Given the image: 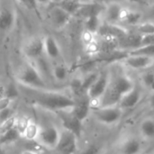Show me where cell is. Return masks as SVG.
I'll list each match as a JSON object with an SVG mask.
<instances>
[{"mask_svg": "<svg viewBox=\"0 0 154 154\" xmlns=\"http://www.w3.org/2000/svg\"><path fill=\"white\" fill-rule=\"evenodd\" d=\"M19 93L33 106L56 113L58 111L71 108L74 106V98L72 95L62 91L49 88H32L18 84Z\"/></svg>", "mask_w": 154, "mask_h": 154, "instance_id": "6da1fadb", "label": "cell"}, {"mask_svg": "<svg viewBox=\"0 0 154 154\" xmlns=\"http://www.w3.org/2000/svg\"><path fill=\"white\" fill-rule=\"evenodd\" d=\"M135 85L134 80L125 72L121 67H113L112 69H109L108 85L106 92L98 102L97 107L118 105L121 98L132 90Z\"/></svg>", "mask_w": 154, "mask_h": 154, "instance_id": "7a4b0ae2", "label": "cell"}, {"mask_svg": "<svg viewBox=\"0 0 154 154\" xmlns=\"http://www.w3.org/2000/svg\"><path fill=\"white\" fill-rule=\"evenodd\" d=\"M18 84L32 88H49L33 63H26L21 67L16 75Z\"/></svg>", "mask_w": 154, "mask_h": 154, "instance_id": "3957f363", "label": "cell"}, {"mask_svg": "<svg viewBox=\"0 0 154 154\" xmlns=\"http://www.w3.org/2000/svg\"><path fill=\"white\" fill-rule=\"evenodd\" d=\"M124 110L118 106H100L91 108L90 116L99 124L112 126L119 123L124 116Z\"/></svg>", "mask_w": 154, "mask_h": 154, "instance_id": "277c9868", "label": "cell"}, {"mask_svg": "<svg viewBox=\"0 0 154 154\" xmlns=\"http://www.w3.org/2000/svg\"><path fill=\"white\" fill-rule=\"evenodd\" d=\"M40 132L36 143L49 151L54 150L60 139V130L51 123L40 125Z\"/></svg>", "mask_w": 154, "mask_h": 154, "instance_id": "5b68a950", "label": "cell"}, {"mask_svg": "<svg viewBox=\"0 0 154 154\" xmlns=\"http://www.w3.org/2000/svg\"><path fill=\"white\" fill-rule=\"evenodd\" d=\"M109 80V70L103 69L99 70V74L96 81L88 88L87 94L91 100V107H97L98 102L103 97L104 93L106 90Z\"/></svg>", "mask_w": 154, "mask_h": 154, "instance_id": "8992f818", "label": "cell"}, {"mask_svg": "<svg viewBox=\"0 0 154 154\" xmlns=\"http://www.w3.org/2000/svg\"><path fill=\"white\" fill-rule=\"evenodd\" d=\"M60 119L63 129H66L73 134H75L79 138L81 136L83 131V123L73 112L72 107L68 109H63L55 113Z\"/></svg>", "mask_w": 154, "mask_h": 154, "instance_id": "52a82bcc", "label": "cell"}, {"mask_svg": "<svg viewBox=\"0 0 154 154\" xmlns=\"http://www.w3.org/2000/svg\"><path fill=\"white\" fill-rule=\"evenodd\" d=\"M78 141L79 137L75 134L62 129L60 130V139L54 150L61 154H76L78 151Z\"/></svg>", "mask_w": 154, "mask_h": 154, "instance_id": "ba28073f", "label": "cell"}, {"mask_svg": "<svg viewBox=\"0 0 154 154\" xmlns=\"http://www.w3.org/2000/svg\"><path fill=\"white\" fill-rule=\"evenodd\" d=\"M143 141L135 135L124 137L118 145L117 154H142L143 151Z\"/></svg>", "mask_w": 154, "mask_h": 154, "instance_id": "9c48e42d", "label": "cell"}, {"mask_svg": "<svg viewBox=\"0 0 154 154\" xmlns=\"http://www.w3.org/2000/svg\"><path fill=\"white\" fill-rule=\"evenodd\" d=\"M48 16L51 26L56 30H60L64 28L72 18L71 14H69L57 4H55L49 10Z\"/></svg>", "mask_w": 154, "mask_h": 154, "instance_id": "30bf717a", "label": "cell"}, {"mask_svg": "<svg viewBox=\"0 0 154 154\" xmlns=\"http://www.w3.org/2000/svg\"><path fill=\"white\" fill-rule=\"evenodd\" d=\"M124 66L134 70H146L151 69L154 58L143 55H127L120 61Z\"/></svg>", "mask_w": 154, "mask_h": 154, "instance_id": "8fae6325", "label": "cell"}, {"mask_svg": "<svg viewBox=\"0 0 154 154\" xmlns=\"http://www.w3.org/2000/svg\"><path fill=\"white\" fill-rule=\"evenodd\" d=\"M23 52L28 60L32 61L44 55V39L33 37L28 40L23 47Z\"/></svg>", "mask_w": 154, "mask_h": 154, "instance_id": "7c38bea8", "label": "cell"}, {"mask_svg": "<svg viewBox=\"0 0 154 154\" xmlns=\"http://www.w3.org/2000/svg\"><path fill=\"white\" fill-rule=\"evenodd\" d=\"M127 31L128 29L122 26L121 24L110 23L103 21L97 32V36L104 38H114L120 41L126 34Z\"/></svg>", "mask_w": 154, "mask_h": 154, "instance_id": "4fadbf2b", "label": "cell"}, {"mask_svg": "<svg viewBox=\"0 0 154 154\" xmlns=\"http://www.w3.org/2000/svg\"><path fill=\"white\" fill-rule=\"evenodd\" d=\"M74 98V106L72 107L75 115L84 122L89 116L91 112V100L88 94H82L80 96L75 97Z\"/></svg>", "mask_w": 154, "mask_h": 154, "instance_id": "5bb4252c", "label": "cell"}, {"mask_svg": "<svg viewBox=\"0 0 154 154\" xmlns=\"http://www.w3.org/2000/svg\"><path fill=\"white\" fill-rule=\"evenodd\" d=\"M142 98H143V90L136 84L132 90H130L121 98L118 106L124 111L130 110L136 107L142 101Z\"/></svg>", "mask_w": 154, "mask_h": 154, "instance_id": "9a60e30c", "label": "cell"}, {"mask_svg": "<svg viewBox=\"0 0 154 154\" xmlns=\"http://www.w3.org/2000/svg\"><path fill=\"white\" fill-rule=\"evenodd\" d=\"M143 36L134 29L128 30L126 34L119 41V48L122 51H130L139 48L142 45Z\"/></svg>", "mask_w": 154, "mask_h": 154, "instance_id": "2e32d148", "label": "cell"}, {"mask_svg": "<svg viewBox=\"0 0 154 154\" xmlns=\"http://www.w3.org/2000/svg\"><path fill=\"white\" fill-rule=\"evenodd\" d=\"M124 6L117 2H110L106 5H105L104 12L102 14L103 21L110 23H120V16H121V12Z\"/></svg>", "mask_w": 154, "mask_h": 154, "instance_id": "e0dca14e", "label": "cell"}, {"mask_svg": "<svg viewBox=\"0 0 154 154\" xmlns=\"http://www.w3.org/2000/svg\"><path fill=\"white\" fill-rule=\"evenodd\" d=\"M138 136L143 142L154 141V116L144 117L138 125Z\"/></svg>", "mask_w": 154, "mask_h": 154, "instance_id": "ac0fdd59", "label": "cell"}, {"mask_svg": "<svg viewBox=\"0 0 154 154\" xmlns=\"http://www.w3.org/2000/svg\"><path fill=\"white\" fill-rule=\"evenodd\" d=\"M143 21V14L142 12L132 10L128 7H123L119 24L124 23L127 26H132L134 28Z\"/></svg>", "mask_w": 154, "mask_h": 154, "instance_id": "d6986e66", "label": "cell"}, {"mask_svg": "<svg viewBox=\"0 0 154 154\" xmlns=\"http://www.w3.org/2000/svg\"><path fill=\"white\" fill-rule=\"evenodd\" d=\"M44 39V55L50 60H57L60 56V48L57 40L51 36L47 35Z\"/></svg>", "mask_w": 154, "mask_h": 154, "instance_id": "ffe728a7", "label": "cell"}, {"mask_svg": "<svg viewBox=\"0 0 154 154\" xmlns=\"http://www.w3.org/2000/svg\"><path fill=\"white\" fill-rule=\"evenodd\" d=\"M32 62L47 84L49 80H54L52 77V67L49 63L47 57L44 58V55H42L40 58L33 60Z\"/></svg>", "mask_w": 154, "mask_h": 154, "instance_id": "44dd1931", "label": "cell"}, {"mask_svg": "<svg viewBox=\"0 0 154 154\" xmlns=\"http://www.w3.org/2000/svg\"><path fill=\"white\" fill-rule=\"evenodd\" d=\"M14 23V14L8 8L0 9V31H9Z\"/></svg>", "mask_w": 154, "mask_h": 154, "instance_id": "7402d4cb", "label": "cell"}, {"mask_svg": "<svg viewBox=\"0 0 154 154\" xmlns=\"http://www.w3.org/2000/svg\"><path fill=\"white\" fill-rule=\"evenodd\" d=\"M40 127L41 126L39 124H37L35 121L30 119L26 128L24 129V131L22 134V138H23L29 142H36L38 135H39Z\"/></svg>", "mask_w": 154, "mask_h": 154, "instance_id": "603a6c76", "label": "cell"}, {"mask_svg": "<svg viewBox=\"0 0 154 154\" xmlns=\"http://www.w3.org/2000/svg\"><path fill=\"white\" fill-rule=\"evenodd\" d=\"M84 21H85L84 22L85 30L97 35V32L103 22L102 15H97V14L91 15V16L88 17L87 19H85Z\"/></svg>", "mask_w": 154, "mask_h": 154, "instance_id": "cb8c5ba5", "label": "cell"}, {"mask_svg": "<svg viewBox=\"0 0 154 154\" xmlns=\"http://www.w3.org/2000/svg\"><path fill=\"white\" fill-rule=\"evenodd\" d=\"M69 69L63 63H58L52 67V77L56 82H64L69 78Z\"/></svg>", "mask_w": 154, "mask_h": 154, "instance_id": "d4e9b609", "label": "cell"}, {"mask_svg": "<svg viewBox=\"0 0 154 154\" xmlns=\"http://www.w3.org/2000/svg\"><path fill=\"white\" fill-rule=\"evenodd\" d=\"M56 4L60 5L62 9H64L66 12H68L69 14H71L72 16L77 14V12L82 5L76 0H60Z\"/></svg>", "mask_w": 154, "mask_h": 154, "instance_id": "484cf974", "label": "cell"}, {"mask_svg": "<svg viewBox=\"0 0 154 154\" xmlns=\"http://www.w3.org/2000/svg\"><path fill=\"white\" fill-rule=\"evenodd\" d=\"M21 134L18 132V130L14 127L12 130L0 134V144L1 145H5V144H10L14 142H16L19 138H21Z\"/></svg>", "mask_w": 154, "mask_h": 154, "instance_id": "4316f807", "label": "cell"}, {"mask_svg": "<svg viewBox=\"0 0 154 154\" xmlns=\"http://www.w3.org/2000/svg\"><path fill=\"white\" fill-rule=\"evenodd\" d=\"M134 29L142 36L154 34V21H152V20L143 21L138 25L134 27Z\"/></svg>", "mask_w": 154, "mask_h": 154, "instance_id": "83f0119b", "label": "cell"}, {"mask_svg": "<svg viewBox=\"0 0 154 154\" xmlns=\"http://www.w3.org/2000/svg\"><path fill=\"white\" fill-rule=\"evenodd\" d=\"M142 86L149 90L150 92L154 91V72L151 69H146L141 76Z\"/></svg>", "mask_w": 154, "mask_h": 154, "instance_id": "f1b7e54d", "label": "cell"}, {"mask_svg": "<svg viewBox=\"0 0 154 154\" xmlns=\"http://www.w3.org/2000/svg\"><path fill=\"white\" fill-rule=\"evenodd\" d=\"M127 53L129 55H143L154 58V44L142 45L137 49L128 51Z\"/></svg>", "mask_w": 154, "mask_h": 154, "instance_id": "f546056e", "label": "cell"}, {"mask_svg": "<svg viewBox=\"0 0 154 154\" xmlns=\"http://www.w3.org/2000/svg\"><path fill=\"white\" fill-rule=\"evenodd\" d=\"M16 119H17V117L15 116H13L12 117L0 123V134H3L10 130H12L13 128H14L15 125H16Z\"/></svg>", "mask_w": 154, "mask_h": 154, "instance_id": "4dcf8cb0", "label": "cell"}, {"mask_svg": "<svg viewBox=\"0 0 154 154\" xmlns=\"http://www.w3.org/2000/svg\"><path fill=\"white\" fill-rule=\"evenodd\" d=\"M3 95L14 100V98H16V97L20 95L18 87L14 86V84H9V85L6 87L5 90L4 91V94H3Z\"/></svg>", "mask_w": 154, "mask_h": 154, "instance_id": "1f68e13d", "label": "cell"}, {"mask_svg": "<svg viewBox=\"0 0 154 154\" xmlns=\"http://www.w3.org/2000/svg\"><path fill=\"white\" fill-rule=\"evenodd\" d=\"M30 119L25 117V116H22V117H17L16 119V125H15V128L18 130V132L20 133L21 136L24 131V129L26 128L28 123H29Z\"/></svg>", "mask_w": 154, "mask_h": 154, "instance_id": "d6a6232c", "label": "cell"}, {"mask_svg": "<svg viewBox=\"0 0 154 154\" xmlns=\"http://www.w3.org/2000/svg\"><path fill=\"white\" fill-rule=\"evenodd\" d=\"M12 102H13V99H11L4 95H1L0 96V111H3L6 108L10 107Z\"/></svg>", "mask_w": 154, "mask_h": 154, "instance_id": "836d02e7", "label": "cell"}, {"mask_svg": "<svg viewBox=\"0 0 154 154\" xmlns=\"http://www.w3.org/2000/svg\"><path fill=\"white\" fill-rule=\"evenodd\" d=\"M99 153V148L95 144H89L87 147H85L79 154H98Z\"/></svg>", "mask_w": 154, "mask_h": 154, "instance_id": "e575fe53", "label": "cell"}, {"mask_svg": "<svg viewBox=\"0 0 154 154\" xmlns=\"http://www.w3.org/2000/svg\"><path fill=\"white\" fill-rule=\"evenodd\" d=\"M13 116H14V115L13 113V109H12L11 106L5 109V110H3V111H0V123L5 121L6 119L12 117Z\"/></svg>", "mask_w": 154, "mask_h": 154, "instance_id": "d590c367", "label": "cell"}, {"mask_svg": "<svg viewBox=\"0 0 154 154\" xmlns=\"http://www.w3.org/2000/svg\"><path fill=\"white\" fill-rule=\"evenodd\" d=\"M20 1L29 9H36L38 5L36 0H20Z\"/></svg>", "mask_w": 154, "mask_h": 154, "instance_id": "8d00e7d4", "label": "cell"}, {"mask_svg": "<svg viewBox=\"0 0 154 154\" xmlns=\"http://www.w3.org/2000/svg\"><path fill=\"white\" fill-rule=\"evenodd\" d=\"M148 103H149V106L151 107V109L152 111H154V91L153 92H151V94L149 96Z\"/></svg>", "mask_w": 154, "mask_h": 154, "instance_id": "74e56055", "label": "cell"}, {"mask_svg": "<svg viewBox=\"0 0 154 154\" xmlns=\"http://www.w3.org/2000/svg\"><path fill=\"white\" fill-rule=\"evenodd\" d=\"M131 4H135V5H148L146 0H125Z\"/></svg>", "mask_w": 154, "mask_h": 154, "instance_id": "f35d334b", "label": "cell"}, {"mask_svg": "<svg viewBox=\"0 0 154 154\" xmlns=\"http://www.w3.org/2000/svg\"><path fill=\"white\" fill-rule=\"evenodd\" d=\"M21 154H38L35 151H33V150H29V149H27V150H24V151H23Z\"/></svg>", "mask_w": 154, "mask_h": 154, "instance_id": "ab89813d", "label": "cell"}, {"mask_svg": "<svg viewBox=\"0 0 154 154\" xmlns=\"http://www.w3.org/2000/svg\"><path fill=\"white\" fill-rule=\"evenodd\" d=\"M114 1H117V0H97V3H100L102 5H106L110 2H114Z\"/></svg>", "mask_w": 154, "mask_h": 154, "instance_id": "60d3db41", "label": "cell"}, {"mask_svg": "<svg viewBox=\"0 0 154 154\" xmlns=\"http://www.w3.org/2000/svg\"><path fill=\"white\" fill-rule=\"evenodd\" d=\"M51 1H53V0H36L37 4H48Z\"/></svg>", "mask_w": 154, "mask_h": 154, "instance_id": "b9f144b4", "label": "cell"}, {"mask_svg": "<svg viewBox=\"0 0 154 154\" xmlns=\"http://www.w3.org/2000/svg\"><path fill=\"white\" fill-rule=\"evenodd\" d=\"M48 154H61L60 152H59L58 151L56 150H51V152H49Z\"/></svg>", "mask_w": 154, "mask_h": 154, "instance_id": "7bdbcfd3", "label": "cell"}, {"mask_svg": "<svg viewBox=\"0 0 154 154\" xmlns=\"http://www.w3.org/2000/svg\"><path fill=\"white\" fill-rule=\"evenodd\" d=\"M151 69H152V70L154 72V62H153V64H152V66L151 67Z\"/></svg>", "mask_w": 154, "mask_h": 154, "instance_id": "ee69618b", "label": "cell"}, {"mask_svg": "<svg viewBox=\"0 0 154 154\" xmlns=\"http://www.w3.org/2000/svg\"><path fill=\"white\" fill-rule=\"evenodd\" d=\"M149 154H154V150H152V152H151Z\"/></svg>", "mask_w": 154, "mask_h": 154, "instance_id": "f6af8a7d", "label": "cell"}]
</instances>
